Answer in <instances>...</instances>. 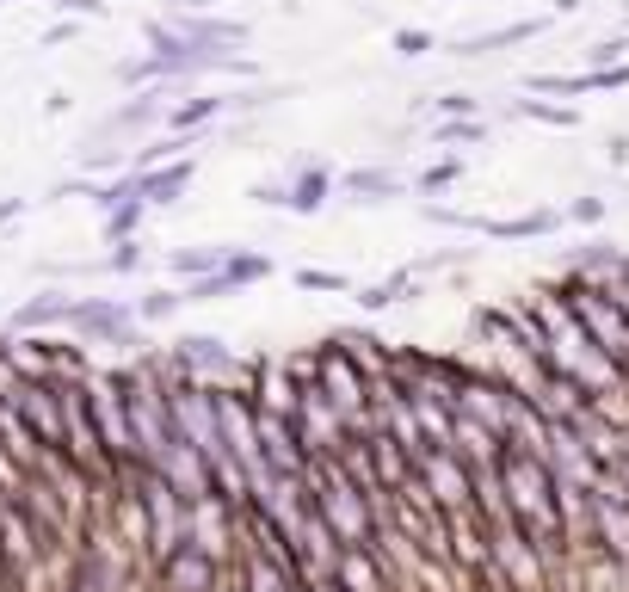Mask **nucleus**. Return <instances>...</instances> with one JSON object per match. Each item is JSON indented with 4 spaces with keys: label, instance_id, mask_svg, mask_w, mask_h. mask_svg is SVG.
<instances>
[{
    "label": "nucleus",
    "instance_id": "obj_1",
    "mask_svg": "<svg viewBox=\"0 0 629 592\" xmlns=\"http://www.w3.org/2000/svg\"><path fill=\"white\" fill-rule=\"evenodd\" d=\"M506 488H512V525H531L537 531V549H555L562 543V512L549 506V463L531 457V451H506Z\"/></svg>",
    "mask_w": 629,
    "mask_h": 592
},
{
    "label": "nucleus",
    "instance_id": "obj_2",
    "mask_svg": "<svg viewBox=\"0 0 629 592\" xmlns=\"http://www.w3.org/2000/svg\"><path fill=\"white\" fill-rule=\"evenodd\" d=\"M568 296H574V315L592 327V340H599V352H605V358H617V364H629V315L611 303V296H599L592 284H574Z\"/></svg>",
    "mask_w": 629,
    "mask_h": 592
},
{
    "label": "nucleus",
    "instance_id": "obj_3",
    "mask_svg": "<svg viewBox=\"0 0 629 592\" xmlns=\"http://www.w3.org/2000/svg\"><path fill=\"white\" fill-rule=\"evenodd\" d=\"M68 327H81L87 340H130V309L124 303H99V296H74Z\"/></svg>",
    "mask_w": 629,
    "mask_h": 592
},
{
    "label": "nucleus",
    "instance_id": "obj_4",
    "mask_svg": "<svg viewBox=\"0 0 629 592\" xmlns=\"http://www.w3.org/2000/svg\"><path fill=\"white\" fill-rule=\"evenodd\" d=\"M167 31L179 37L185 50H235V44H247V25L241 19H192V13H185Z\"/></svg>",
    "mask_w": 629,
    "mask_h": 592
},
{
    "label": "nucleus",
    "instance_id": "obj_5",
    "mask_svg": "<svg viewBox=\"0 0 629 592\" xmlns=\"http://www.w3.org/2000/svg\"><path fill=\"white\" fill-rule=\"evenodd\" d=\"M161 586L167 592H216V562H210L204 549L185 543V549H173L167 562H161Z\"/></svg>",
    "mask_w": 629,
    "mask_h": 592
},
{
    "label": "nucleus",
    "instance_id": "obj_6",
    "mask_svg": "<svg viewBox=\"0 0 629 592\" xmlns=\"http://www.w3.org/2000/svg\"><path fill=\"white\" fill-rule=\"evenodd\" d=\"M192 185V161H173L167 173H136V198L142 204H173Z\"/></svg>",
    "mask_w": 629,
    "mask_h": 592
},
{
    "label": "nucleus",
    "instance_id": "obj_7",
    "mask_svg": "<svg viewBox=\"0 0 629 592\" xmlns=\"http://www.w3.org/2000/svg\"><path fill=\"white\" fill-rule=\"evenodd\" d=\"M68 309H74V296L44 290V296H31V303L13 309V327H56V321H68Z\"/></svg>",
    "mask_w": 629,
    "mask_h": 592
},
{
    "label": "nucleus",
    "instance_id": "obj_8",
    "mask_svg": "<svg viewBox=\"0 0 629 592\" xmlns=\"http://www.w3.org/2000/svg\"><path fill=\"white\" fill-rule=\"evenodd\" d=\"M543 19H525V25H500V31H481L469 37V44H457V56H488V50H512V44H525V37H537Z\"/></svg>",
    "mask_w": 629,
    "mask_h": 592
},
{
    "label": "nucleus",
    "instance_id": "obj_9",
    "mask_svg": "<svg viewBox=\"0 0 629 592\" xmlns=\"http://www.w3.org/2000/svg\"><path fill=\"white\" fill-rule=\"evenodd\" d=\"M395 192H401V179L383 173V167H370V173L358 167V173H346V198H352V204H383V198H395Z\"/></svg>",
    "mask_w": 629,
    "mask_h": 592
},
{
    "label": "nucleus",
    "instance_id": "obj_10",
    "mask_svg": "<svg viewBox=\"0 0 629 592\" xmlns=\"http://www.w3.org/2000/svg\"><path fill=\"white\" fill-rule=\"evenodd\" d=\"M229 253H235V247H179L167 266H173L179 278H210V272L229 266Z\"/></svg>",
    "mask_w": 629,
    "mask_h": 592
},
{
    "label": "nucleus",
    "instance_id": "obj_11",
    "mask_svg": "<svg viewBox=\"0 0 629 592\" xmlns=\"http://www.w3.org/2000/svg\"><path fill=\"white\" fill-rule=\"evenodd\" d=\"M481 235H506V241H531V235H549L555 229V210H537V216H518V222H475Z\"/></svg>",
    "mask_w": 629,
    "mask_h": 592
},
{
    "label": "nucleus",
    "instance_id": "obj_12",
    "mask_svg": "<svg viewBox=\"0 0 629 592\" xmlns=\"http://www.w3.org/2000/svg\"><path fill=\"white\" fill-rule=\"evenodd\" d=\"M327 185H333L327 167H315V173L296 179V192H284V204H290V210H321V204H327Z\"/></svg>",
    "mask_w": 629,
    "mask_h": 592
},
{
    "label": "nucleus",
    "instance_id": "obj_13",
    "mask_svg": "<svg viewBox=\"0 0 629 592\" xmlns=\"http://www.w3.org/2000/svg\"><path fill=\"white\" fill-rule=\"evenodd\" d=\"M222 105H229L222 93H216V99H185V105H173V111H167V124H173V130H198V124H210V118H216Z\"/></svg>",
    "mask_w": 629,
    "mask_h": 592
},
{
    "label": "nucleus",
    "instance_id": "obj_14",
    "mask_svg": "<svg viewBox=\"0 0 629 592\" xmlns=\"http://www.w3.org/2000/svg\"><path fill=\"white\" fill-rule=\"evenodd\" d=\"M142 210H148L142 198H124V204H111V222H105V235H111V241H130V235H136V222H142Z\"/></svg>",
    "mask_w": 629,
    "mask_h": 592
},
{
    "label": "nucleus",
    "instance_id": "obj_15",
    "mask_svg": "<svg viewBox=\"0 0 629 592\" xmlns=\"http://www.w3.org/2000/svg\"><path fill=\"white\" fill-rule=\"evenodd\" d=\"M179 303H185V296H173V290H148L142 303H136V315H142V321H167Z\"/></svg>",
    "mask_w": 629,
    "mask_h": 592
},
{
    "label": "nucleus",
    "instance_id": "obj_16",
    "mask_svg": "<svg viewBox=\"0 0 629 592\" xmlns=\"http://www.w3.org/2000/svg\"><path fill=\"white\" fill-rule=\"evenodd\" d=\"M512 111H525V118H537V124H574V111H568V105H537V99H512Z\"/></svg>",
    "mask_w": 629,
    "mask_h": 592
},
{
    "label": "nucleus",
    "instance_id": "obj_17",
    "mask_svg": "<svg viewBox=\"0 0 629 592\" xmlns=\"http://www.w3.org/2000/svg\"><path fill=\"white\" fill-rule=\"evenodd\" d=\"M623 50H629V37H599V44H592L586 56H592V68H617Z\"/></svg>",
    "mask_w": 629,
    "mask_h": 592
},
{
    "label": "nucleus",
    "instance_id": "obj_18",
    "mask_svg": "<svg viewBox=\"0 0 629 592\" xmlns=\"http://www.w3.org/2000/svg\"><path fill=\"white\" fill-rule=\"evenodd\" d=\"M296 284H303V290H346V278H340V272H315V266L296 272Z\"/></svg>",
    "mask_w": 629,
    "mask_h": 592
},
{
    "label": "nucleus",
    "instance_id": "obj_19",
    "mask_svg": "<svg viewBox=\"0 0 629 592\" xmlns=\"http://www.w3.org/2000/svg\"><path fill=\"white\" fill-rule=\"evenodd\" d=\"M136 266H142V247L136 241H118V253L105 259V272H136Z\"/></svg>",
    "mask_w": 629,
    "mask_h": 592
},
{
    "label": "nucleus",
    "instance_id": "obj_20",
    "mask_svg": "<svg viewBox=\"0 0 629 592\" xmlns=\"http://www.w3.org/2000/svg\"><path fill=\"white\" fill-rule=\"evenodd\" d=\"M395 50L401 56H426L432 50V31H395Z\"/></svg>",
    "mask_w": 629,
    "mask_h": 592
},
{
    "label": "nucleus",
    "instance_id": "obj_21",
    "mask_svg": "<svg viewBox=\"0 0 629 592\" xmlns=\"http://www.w3.org/2000/svg\"><path fill=\"white\" fill-rule=\"evenodd\" d=\"M395 290H401V278H395V284H370V290H358V303H364V309H389Z\"/></svg>",
    "mask_w": 629,
    "mask_h": 592
},
{
    "label": "nucleus",
    "instance_id": "obj_22",
    "mask_svg": "<svg viewBox=\"0 0 629 592\" xmlns=\"http://www.w3.org/2000/svg\"><path fill=\"white\" fill-rule=\"evenodd\" d=\"M438 142H481V124H438Z\"/></svg>",
    "mask_w": 629,
    "mask_h": 592
},
{
    "label": "nucleus",
    "instance_id": "obj_23",
    "mask_svg": "<svg viewBox=\"0 0 629 592\" xmlns=\"http://www.w3.org/2000/svg\"><path fill=\"white\" fill-rule=\"evenodd\" d=\"M457 173H463V161H444V167H432V173H426L420 185H426V192H438V185H451Z\"/></svg>",
    "mask_w": 629,
    "mask_h": 592
},
{
    "label": "nucleus",
    "instance_id": "obj_24",
    "mask_svg": "<svg viewBox=\"0 0 629 592\" xmlns=\"http://www.w3.org/2000/svg\"><path fill=\"white\" fill-rule=\"evenodd\" d=\"M568 216H574V222H599V216H605V204H599V198H580Z\"/></svg>",
    "mask_w": 629,
    "mask_h": 592
},
{
    "label": "nucleus",
    "instance_id": "obj_25",
    "mask_svg": "<svg viewBox=\"0 0 629 592\" xmlns=\"http://www.w3.org/2000/svg\"><path fill=\"white\" fill-rule=\"evenodd\" d=\"M438 105H444V111H451V118H457V111H463V118H469V111H475V99H469V93H444Z\"/></svg>",
    "mask_w": 629,
    "mask_h": 592
},
{
    "label": "nucleus",
    "instance_id": "obj_26",
    "mask_svg": "<svg viewBox=\"0 0 629 592\" xmlns=\"http://www.w3.org/2000/svg\"><path fill=\"white\" fill-rule=\"evenodd\" d=\"M179 13H204V7H216V0H173Z\"/></svg>",
    "mask_w": 629,
    "mask_h": 592
},
{
    "label": "nucleus",
    "instance_id": "obj_27",
    "mask_svg": "<svg viewBox=\"0 0 629 592\" xmlns=\"http://www.w3.org/2000/svg\"><path fill=\"white\" fill-rule=\"evenodd\" d=\"M62 7H74V13H99V0H62Z\"/></svg>",
    "mask_w": 629,
    "mask_h": 592
},
{
    "label": "nucleus",
    "instance_id": "obj_28",
    "mask_svg": "<svg viewBox=\"0 0 629 592\" xmlns=\"http://www.w3.org/2000/svg\"><path fill=\"white\" fill-rule=\"evenodd\" d=\"M19 210H25V204H19V198H13V204H0V222H13V216H19Z\"/></svg>",
    "mask_w": 629,
    "mask_h": 592
},
{
    "label": "nucleus",
    "instance_id": "obj_29",
    "mask_svg": "<svg viewBox=\"0 0 629 592\" xmlns=\"http://www.w3.org/2000/svg\"><path fill=\"white\" fill-rule=\"evenodd\" d=\"M580 7H586V0H562V13H580Z\"/></svg>",
    "mask_w": 629,
    "mask_h": 592
},
{
    "label": "nucleus",
    "instance_id": "obj_30",
    "mask_svg": "<svg viewBox=\"0 0 629 592\" xmlns=\"http://www.w3.org/2000/svg\"><path fill=\"white\" fill-rule=\"evenodd\" d=\"M623 25H629V0H623Z\"/></svg>",
    "mask_w": 629,
    "mask_h": 592
}]
</instances>
